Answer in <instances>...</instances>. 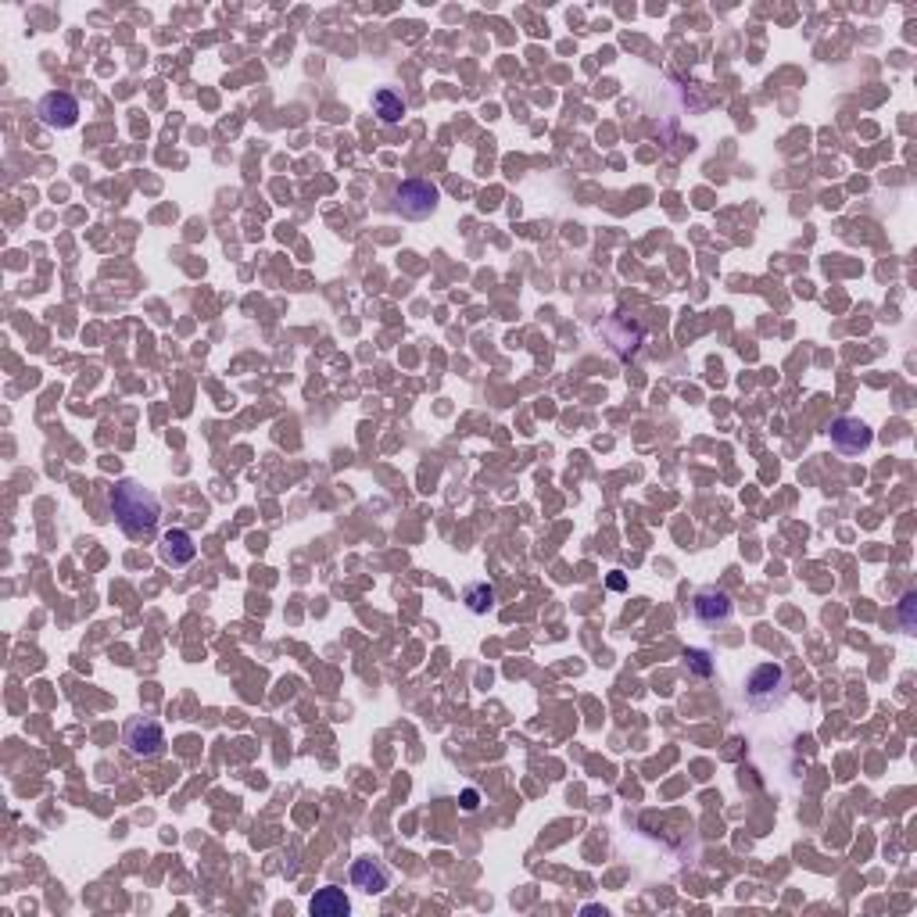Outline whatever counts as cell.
I'll list each match as a JSON object with an SVG mask.
<instances>
[{
	"instance_id": "1",
	"label": "cell",
	"mask_w": 917,
	"mask_h": 917,
	"mask_svg": "<svg viewBox=\"0 0 917 917\" xmlns=\"http://www.w3.org/2000/svg\"><path fill=\"white\" fill-rule=\"evenodd\" d=\"M108 506L112 516L129 538H151L158 527V516H162V502L151 488L137 484V480H119L112 491H108Z\"/></svg>"
},
{
	"instance_id": "2",
	"label": "cell",
	"mask_w": 917,
	"mask_h": 917,
	"mask_svg": "<svg viewBox=\"0 0 917 917\" xmlns=\"http://www.w3.org/2000/svg\"><path fill=\"white\" fill-rule=\"evenodd\" d=\"M789 670L781 663H760L746 681V699L753 710H778L789 699Z\"/></svg>"
},
{
	"instance_id": "3",
	"label": "cell",
	"mask_w": 917,
	"mask_h": 917,
	"mask_svg": "<svg viewBox=\"0 0 917 917\" xmlns=\"http://www.w3.org/2000/svg\"><path fill=\"white\" fill-rule=\"evenodd\" d=\"M438 201H441V190L430 180H402L395 190V212L402 215V219H412V223L430 219V215L438 212Z\"/></svg>"
},
{
	"instance_id": "4",
	"label": "cell",
	"mask_w": 917,
	"mask_h": 917,
	"mask_svg": "<svg viewBox=\"0 0 917 917\" xmlns=\"http://www.w3.org/2000/svg\"><path fill=\"white\" fill-rule=\"evenodd\" d=\"M122 742H126V749L137 756V760H158V756H165V746H169L165 728L158 724V720H151V717H133V720H129Z\"/></svg>"
},
{
	"instance_id": "5",
	"label": "cell",
	"mask_w": 917,
	"mask_h": 917,
	"mask_svg": "<svg viewBox=\"0 0 917 917\" xmlns=\"http://www.w3.org/2000/svg\"><path fill=\"white\" fill-rule=\"evenodd\" d=\"M692 617L703 627H710V631H717V627H724L735 617V602H731L728 592H720V588H703L692 599Z\"/></svg>"
},
{
	"instance_id": "6",
	"label": "cell",
	"mask_w": 917,
	"mask_h": 917,
	"mask_svg": "<svg viewBox=\"0 0 917 917\" xmlns=\"http://www.w3.org/2000/svg\"><path fill=\"white\" fill-rule=\"evenodd\" d=\"M828 438H832V445L842 455H860L875 445V430L867 427L864 420H857V416H839L832 423V430H828Z\"/></svg>"
},
{
	"instance_id": "7",
	"label": "cell",
	"mask_w": 917,
	"mask_h": 917,
	"mask_svg": "<svg viewBox=\"0 0 917 917\" xmlns=\"http://www.w3.org/2000/svg\"><path fill=\"white\" fill-rule=\"evenodd\" d=\"M36 115L47 129H72L79 122V101L65 90H51L36 104Z\"/></svg>"
},
{
	"instance_id": "8",
	"label": "cell",
	"mask_w": 917,
	"mask_h": 917,
	"mask_svg": "<svg viewBox=\"0 0 917 917\" xmlns=\"http://www.w3.org/2000/svg\"><path fill=\"white\" fill-rule=\"evenodd\" d=\"M158 556L165 566H187L198 559V545H194V534L183 531V527H169V531L158 538Z\"/></svg>"
},
{
	"instance_id": "9",
	"label": "cell",
	"mask_w": 917,
	"mask_h": 917,
	"mask_svg": "<svg viewBox=\"0 0 917 917\" xmlns=\"http://www.w3.org/2000/svg\"><path fill=\"white\" fill-rule=\"evenodd\" d=\"M352 885L366 896H380V892L391 889V871H387L380 860L373 857H359L352 864Z\"/></svg>"
},
{
	"instance_id": "10",
	"label": "cell",
	"mask_w": 917,
	"mask_h": 917,
	"mask_svg": "<svg viewBox=\"0 0 917 917\" xmlns=\"http://www.w3.org/2000/svg\"><path fill=\"white\" fill-rule=\"evenodd\" d=\"M309 910H312V917H348L352 914V900L344 896V889L326 885V889H319L309 900Z\"/></svg>"
},
{
	"instance_id": "11",
	"label": "cell",
	"mask_w": 917,
	"mask_h": 917,
	"mask_svg": "<svg viewBox=\"0 0 917 917\" xmlns=\"http://www.w3.org/2000/svg\"><path fill=\"white\" fill-rule=\"evenodd\" d=\"M373 112L380 115V122L395 126V122H402V115H405V97L398 94V90H391V86H384V90L373 94Z\"/></svg>"
},
{
	"instance_id": "12",
	"label": "cell",
	"mask_w": 917,
	"mask_h": 917,
	"mask_svg": "<svg viewBox=\"0 0 917 917\" xmlns=\"http://www.w3.org/2000/svg\"><path fill=\"white\" fill-rule=\"evenodd\" d=\"M463 602L470 606V613H488V609H495V588H491L488 581H473V584H466V592H463Z\"/></svg>"
},
{
	"instance_id": "13",
	"label": "cell",
	"mask_w": 917,
	"mask_h": 917,
	"mask_svg": "<svg viewBox=\"0 0 917 917\" xmlns=\"http://www.w3.org/2000/svg\"><path fill=\"white\" fill-rule=\"evenodd\" d=\"M685 663H688V670L699 674V678H710L713 674V660L706 649H685Z\"/></svg>"
},
{
	"instance_id": "14",
	"label": "cell",
	"mask_w": 917,
	"mask_h": 917,
	"mask_svg": "<svg viewBox=\"0 0 917 917\" xmlns=\"http://www.w3.org/2000/svg\"><path fill=\"white\" fill-rule=\"evenodd\" d=\"M914 602H917L914 592H907L900 602V617H903V627H907V635H914Z\"/></svg>"
},
{
	"instance_id": "15",
	"label": "cell",
	"mask_w": 917,
	"mask_h": 917,
	"mask_svg": "<svg viewBox=\"0 0 917 917\" xmlns=\"http://www.w3.org/2000/svg\"><path fill=\"white\" fill-rule=\"evenodd\" d=\"M477 806H480V796L473 789H466L463 792V810H477Z\"/></svg>"
}]
</instances>
